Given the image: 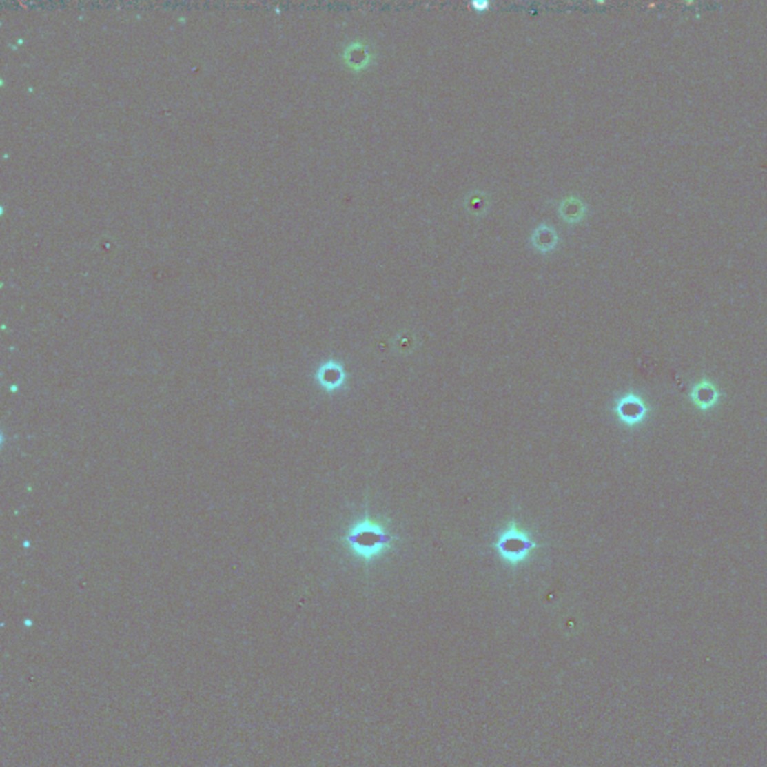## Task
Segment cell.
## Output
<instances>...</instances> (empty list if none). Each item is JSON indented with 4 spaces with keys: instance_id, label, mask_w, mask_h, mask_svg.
<instances>
[{
    "instance_id": "6da1fadb",
    "label": "cell",
    "mask_w": 767,
    "mask_h": 767,
    "mask_svg": "<svg viewBox=\"0 0 767 767\" xmlns=\"http://www.w3.org/2000/svg\"><path fill=\"white\" fill-rule=\"evenodd\" d=\"M390 541V537L385 535L382 532H378L374 529H361L349 535V542L352 546H356L360 550H375L379 546H384Z\"/></svg>"
},
{
    "instance_id": "7a4b0ae2",
    "label": "cell",
    "mask_w": 767,
    "mask_h": 767,
    "mask_svg": "<svg viewBox=\"0 0 767 767\" xmlns=\"http://www.w3.org/2000/svg\"><path fill=\"white\" fill-rule=\"evenodd\" d=\"M498 547L507 558L520 559L529 549L533 547V544L526 538H523L522 535H513V533H510V535L502 538Z\"/></svg>"
},
{
    "instance_id": "3957f363",
    "label": "cell",
    "mask_w": 767,
    "mask_h": 767,
    "mask_svg": "<svg viewBox=\"0 0 767 767\" xmlns=\"http://www.w3.org/2000/svg\"><path fill=\"white\" fill-rule=\"evenodd\" d=\"M532 243H533V246L538 249V251L549 252L556 246L558 236H556L555 229L551 227L541 225L540 228L535 229V232H533Z\"/></svg>"
},
{
    "instance_id": "277c9868",
    "label": "cell",
    "mask_w": 767,
    "mask_h": 767,
    "mask_svg": "<svg viewBox=\"0 0 767 767\" xmlns=\"http://www.w3.org/2000/svg\"><path fill=\"white\" fill-rule=\"evenodd\" d=\"M340 378H342V375H340V370H339L338 367H331V366H330V367H325V369H324V375H323V381H324V382L333 385V384H336V382H339V381H340Z\"/></svg>"
}]
</instances>
